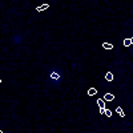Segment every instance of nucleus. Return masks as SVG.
Returning a JSON list of instances; mask_svg holds the SVG:
<instances>
[{"label": "nucleus", "instance_id": "f257e3e1", "mask_svg": "<svg viewBox=\"0 0 133 133\" xmlns=\"http://www.w3.org/2000/svg\"><path fill=\"white\" fill-rule=\"evenodd\" d=\"M120 40H123V39H120ZM118 41V40H117ZM103 48L105 49V51H112L113 48H115V44H112V43H104L103 44Z\"/></svg>", "mask_w": 133, "mask_h": 133}, {"label": "nucleus", "instance_id": "f03ea898", "mask_svg": "<svg viewBox=\"0 0 133 133\" xmlns=\"http://www.w3.org/2000/svg\"><path fill=\"white\" fill-rule=\"evenodd\" d=\"M123 45H124L125 48L133 45V39H124V40H123Z\"/></svg>", "mask_w": 133, "mask_h": 133}, {"label": "nucleus", "instance_id": "7ed1b4c3", "mask_svg": "<svg viewBox=\"0 0 133 133\" xmlns=\"http://www.w3.org/2000/svg\"><path fill=\"white\" fill-rule=\"evenodd\" d=\"M2 81H3V80H2V77H0V84H2Z\"/></svg>", "mask_w": 133, "mask_h": 133}, {"label": "nucleus", "instance_id": "20e7f679", "mask_svg": "<svg viewBox=\"0 0 133 133\" xmlns=\"http://www.w3.org/2000/svg\"><path fill=\"white\" fill-rule=\"evenodd\" d=\"M0 133H3V130H2V129H0Z\"/></svg>", "mask_w": 133, "mask_h": 133}]
</instances>
